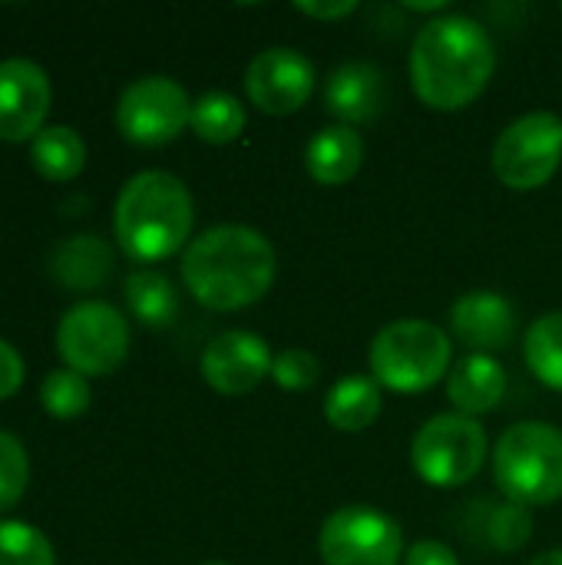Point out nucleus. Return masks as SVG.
<instances>
[{"label":"nucleus","mask_w":562,"mask_h":565,"mask_svg":"<svg viewBox=\"0 0 562 565\" xmlns=\"http://www.w3.org/2000/svg\"><path fill=\"white\" fill-rule=\"evenodd\" d=\"M30 480V460L17 437L0 430V513L17 507Z\"/></svg>","instance_id":"obj_27"},{"label":"nucleus","mask_w":562,"mask_h":565,"mask_svg":"<svg viewBox=\"0 0 562 565\" xmlns=\"http://www.w3.org/2000/svg\"><path fill=\"white\" fill-rule=\"evenodd\" d=\"M562 162V119L553 113H527L507 126L494 146V172L507 189L530 192L547 185Z\"/></svg>","instance_id":"obj_8"},{"label":"nucleus","mask_w":562,"mask_h":565,"mask_svg":"<svg viewBox=\"0 0 562 565\" xmlns=\"http://www.w3.org/2000/svg\"><path fill=\"white\" fill-rule=\"evenodd\" d=\"M484 460H487L484 427L457 411L431 417L411 444V463L417 477L441 490L470 483L480 473Z\"/></svg>","instance_id":"obj_6"},{"label":"nucleus","mask_w":562,"mask_h":565,"mask_svg":"<svg viewBox=\"0 0 562 565\" xmlns=\"http://www.w3.org/2000/svg\"><path fill=\"white\" fill-rule=\"evenodd\" d=\"M40 404L56 420H73L89 407V384L83 374H76L70 367L53 371V374H46V381L40 387Z\"/></svg>","instance_id":"obj_25"},{"label":"nucleus","mask_w":562,"mask_h":565,"mask_svg":"<svg viewBox=\"0 0 562 565\" xmlns=\"http://www.w3.org/2000/svg\"><path fill=\"white\" fill-rule=\"evenodd\" d=\"M404 565H460V559L454 556L450 546H444L437 540H424V543H417V546L407 550Z\"/></svg>","instance_id":"obj_30"},{"label":"nucleus","mask_w":562,"mask_h":565,"mask_svg":"<svg viewBox=\"0 0 562 565\" xmlns=\"http://www.w3.org/2000/svg\"><path fill=\"white\" fill-rule=\"evenodd\" d=\"M407 7H411V10H441L444 3H441V0H431V3H407Z\"/></svg>","instance_id":"obj_33"},{"label":"nucleus","mask_w":562,"mask_h":565,"mask_svg":"<svg viewBox=\"0 0 562 565\" xmlns=\"http://www.w3.org/2000/svg\"><path fill=\"white\" fill-rule=\"evenodd\" d=\"M507 394V371L490 354H470L454 364L447 381V397L464 417L490 414Z\"/></svg>","instance_id":"obj_16"},{"label":"nucleus","mask_w":562,"mask_h":565,"mask_svg":"<svg viewBox=\"0 0 562 565\" xmlns=\"http://www.w3.org/2000/svg\"><path fill=\"white\" fill-rule=\"evenodd\" d=\"M50 275L73 291H93L113 275V248L99 235H73L50 255Z\"/></svg>","instance_id":"obj_17"},{"label":"nucleus","mask_w":562,"mask_h":565,"mask_svg":"<svg viewBox=\"0 0 562 565\" xmlns=\"http://www.w3.org/2000/svg\"><path fill=\"white\" fill-rule=\"evenodd\" d=\"M50 113V76L30 60L0 63V139L23 142L36 139Z\"/></svg>","instance_id":"obj_12"},{"label":"nucleus","mask_w":562,"mask_h":565,"mask_svg":"<svg viewBox=\"0 0 562 565\" xmlns=\"http://www.w3.org/2000/svg\"><path fill=\"white\" fill-rule=\"evenodd\" d=\"M56 351L83 377L113 374L129 354V324L106 301H79L56 328Z\"/></svg>","instance_id":"obj_7"},{"label":"nucleus","mask_w":562,"mask_h":565,"mask_svg":"<svg viewBox=\"0 0 562 565\" xmlns=\"http://www.w3.org/2000/svg\"><path fill=\"white\" fill-rule=\"evenodd\" d=\"M381 414V384L374 377H344L325 397V417L335 430H368Z\"/></svg>","instance_id":"obj_19"},{"label":"nucleus","mask_w":562,"mask_h":565,"mask_svg":"<svg viewBox=\"0 0 562 565\" xmlns=\"http://www.w3.org/2000/svg\"><path fill=\"white\" fill-rule=\"evenodd\" d=\"M321 374V364L311 351L305 348H288L282 354H275L272 361V381L282 391H308Z\"/></svg>","instance_id":"obj_28"},{"label":"nucleus","mask_w":562,"mask_h":565,"mask_svg":"<svg viewBox=\"0 0 562 565\" xmlns=\"http://www.w3.org/2000/svg\"><path fill=\"white\" fill-rule=\"evenodd\" d=\"M527 364L547 387L562 391V311L543 315L527 331Z\"/></svg>","instance_id":"obj_24"},{"label":"nucleus","mask_w":562,"mask_h":565,"mask_svg":"<svg viewBox=\"0 0 562 565\" xmlns=\"http://www.w3.org/2000/svg\"><path fill=\"white\" fill-rule=\"evenodd\" d=\"M192 132L202 142L212 146H225L232 139L242 136L245 129V109L232 93H205L192 103V119H189Z\"/></svg>","instance_id":"obj_23"},{"label":"nucleus","mask_w":562,"mask_h":565,"mask_svg":"<svg viewBox=\"0 0 562 565\" xmlns=\"http://www.w3.org/2000/svg\"><path fill=\"white\" fill-rule=\"evenodd\" d=\"M0 565H53V546L30 523H0Z\"/></svg>","instance_id":"obj_26"},{"label":"nucleus","mask_w":562,"mask_h":565,"mask_svg":"<svg viewBox=\"0 0 562 565\" xmlns=\"http://www.w3.org/2000/svg\"><path fill=\"white\" fill-rule=\"evenodd\" d=\"M245 93L262 113L291 116L315 93V66L288 46L262 50L245 70Z\"/></svg>","instance_id":"obj_11"},{"label":"nucleus","mask_w":562,"mask_h":565,"mask_svg":"<svg viewBox=\"0 0 562 565\" xmlns=\"http://www.w3.org/2000/svg\"><path fill=\"white\" fill-rule=\"evenodd\" d=\"M126 305L146 328H166L179 315V295L172 281L159 271H132L126 278Z\"/></svg>","instance_id":"obj_22"},{"label":"nucleus","mask_w":562,"mask_h":565,"mask_svg":"<svg viewBox=\"0 0 562 565\" xmlns=\"http://www.w3.org/2000/svg\"><path fill=\"white\" fill-rule=\"evenodd\" d=\"M477 507V533L480 540L497 550V553H517L523 550V543L530 540L533 533V520H530V510L523 503H513V500H474Z\"/></svg>","instance_id":"obj_21"},{"label":"nucleus","mask_w":562,"mask_h":565,"mask_svg":"<svg viewBox=\"0 0 562 565\" xmlns=\"http://www.w3.org/2000/svg\"><path fill=\"white\" fill-rule=\"evenodd\" d=\"M494 477L507 500L550 507L562 500V430L550 424H517L494 450Z\"/></svg>","instance_id":"obj_4"},{"label":"nucleus","mask_w":562,"mask_h":565,"mask_svg":"<svg viewBox=\"0 0 562 565\" xmlns=\"http://www.w3.org/2000/svg\"><path fill=\"white\" fill-rule=\"evenodd\" d=\"M361 162H364V142L351 126H328L305 149V166H308L311 179L321 185L351 182L358 175Z\"/></svg>","instance_id":"obj_18"},{"label":"nucleus","mask_w":562,"mask_h":565,"mask_svg":"<svg viewBox=\"0 0 562 565\" xmlns=\"http://www.w3.org/2000/svg\"><path fill=\"white\" fill-rule=\"evenodd\" d=\"M192 119L189 93L169 76H142L119 96L116 126L136 146H166Z\"/></svg>","instance_id":"obj_10"},{"label":"nucleus","mask_w":562,"mask_h":565,"mask_svg":"<svg viewBox=\"0 0 562 565\" xmlns=\"http://www.w3.org/2000/svg\"><path fill=\"white\" fill-rule=\"evenodd\" d=\"M301 13L315 17V20H338V17H348L358 10L354 0H338V3H298Z\"/></svg>","instance_id":"obj_31"},{"label":"nucleus","mask_w":562,"mask_h":565,"mask_svg":"<svg viewBox=\"0 0 562 565\" xmlns=\"http://www.w3.org/2000/svg\"><path fill=\"white\" fill-rule=\"evenodd\" d=\"M205 565H225V563H205Z\"/></svg>","instance_id":"obj_34"},{"label":"nucleus","mask_w":562,"mask_h":565,"mask_svg":"<svg viewBox=\"0 0 562 565\" xmlns=\"http://www.w3.org/2000/svg\"><path fill=\"white\" fill-rule=\"evenodd\" d=\"M318 553L325 565H397L404 553V530L381 510L344 507L325 520Z\"/></svg>","instance_id":"obj_9"},{"label":"nucleus","mask_w":562,"mask_h":565,"mask_svg":"<svg viewBox=\"0 0 562 565\" xmlns=\"http://www.w3.org/2000/svg\"><path fill=\"white\" fill-rule=\"evenodd\" d=\"M530 565H562V550H553V553H543L537 556Z\"/></svg>","instance_id":"obj_32"},{"label":"nucleus","mask_w":562,"mask_h":565,"mask_svg":"<svg viewBox=\"0 0 562 565\" xmlns=\"http://www.w3.org/2000/svg\"><path fill=\"white\" fill-rule=\"evenodd\" d=\"M497 50L490 33L460 13L431 20L411 50L414 93L441 113L470 106L490 83Z\"/></svg>","instance_id":"obj_2"},{"label":"nucleus","mask_w":562,"mask_h":565,"mask_svg":"<svg viewBox=\"0 0 562 565\" xmlns=\"http://www.w3.org/2000/svg\"><path fill=\"white\" fill-rule=\"evenodd\" d=\"M30 162L33 169L50 182H70L86 166V146L70 126H46L30 142Z\"/></svg>","instance_id":"obj_20"},{"label":"nucleus","mask_w":562,"mask_h":565,"mask_svg":"<svg viewBox=\"0 0 562 565\" xmlns=\"http://www.w3.org/2000/svg\"><path fill=\"white\" fill-rule=\"evenodd\" d=\"M450 328L464 348L474 354H490L510 348L517 334V311L494 291H467L450 308Z\"/></svg>","instance_id":"obj_14"},{"label":"nucleus","mask_w":562,"mask_h":565,"mask_svg":"<svg viewBox=\"0 0 562 565\" xmlns=\"http://www.w3.org/2000/svg\"><path fill=\"white\" fill-rule=\"evenodd\" d=\"M278 258L272 242L248 225H215L192 238L182 255V278L209 311H238L262 301L275 285Z\"/></svg>","instance_id":"obj_1"},{"label":"nucleus","mask_w":562,"mask_h":565,"mask_svg":"<svg viewBox=\"0 0 562 565\" xmlns=\"http://www.w3.org/2000/svg\"><path fill=\"white\" fill-rule=\"evenodd\" d=\"M23 384V361L20 354L0 338V401H7L10 394H17V387Z\"/></svg>","instance_id":"obj_29"},{"label":"nucleus","mask_w":562,"mask_h":565,"mask_svg":"<svg viewBox=\"0 0 562 565\" xmlns=\"http://www.w3.org/2000/svg\"><path fill=\"white\" fill-rule=\"evenodd\" d=\"M272 351L252 331H225L209 341L202 354V377L212 391L225 397H242L255 391L272 374Z\"/></svg>","instance_id":"obj_13"},{"label":"nucleus","mask_w":562,"mask_h":565,"mask_svg":"<svg viewBox=\"0 0 562 565\" xmlns=\"http://www.w3.org/2000/svg\"><path fill=\"white\" fill-rule=\"evenodd\" d=\"M371 377L397 394H421L450 371V338L431 321H394L371 341Z\"/></svg>","instance_id":"obj_5"},{"label":"nucleus","mask_w":562,"mask_h":565,"mask_svg":"<svg viewBox=\"0 0 562 565\" xmlns=\"http://www.w3.org/2000/svg\"><path fill=\"white\" fill-rule=\"evenodd\" d=\"M325 106L341 126L371 122L388 106V79L371 63H344L325 83Z\"/></svg>","instance_id":"obj_15"},{"label":"nucleus","mask_w":562,"mask_h":565,"mask_svg":"<svg viewBox=\"0 0 562 565\" xmlns=\"http://www.w3.org/2000/svg\"><path fill=\"white\" fill-rule=\"evenodd\" d=\"M192 218V195L182 179L169 172H139L116 199L113 228L129 258L162 262L189 242Z\"/></svg>","instance_id":"obj_3"}]
</instances>
